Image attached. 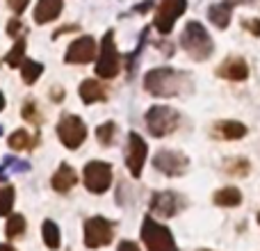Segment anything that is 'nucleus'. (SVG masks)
<instances>
[{
	"label": "nucleus",
	"mask_w": 260,
	"mask_h": 251,
	"mask_svg": "<svg viewBox=\"0 0 260 251\" xmlns=\"http://www.w3.org/2000/svg\"><path fill=\"white\" fill-rule=\"evenodd\" d=\"M180 46L189 53V57L197 59V62H203L212 55L215 50V44H212L210 35L206 32V27L197 21H189L183 30V37H180Z\"/></svg>",
	"instance_id": "nucleus-2"
},
{
	"label": "nucleus",
	"mask_w": 260,
	"mask_h": 251,
	"mask_svg": "<svg viewBox=\"0 0 260 251\" xmlns=\"http://www.w3.org/2000/svg\"><path fill=\"white\" fill-rule=\"evenodd\" d=\"M151 5H153V0H146V3H142V5H135V12L144 14V12H148V9H151Z\"/></svg>",
	"instance_id": "nucleus-35"
},
{
	"label": "nucleus",
	"mask_w": 260,
	"mask_h": 251,
	"mask_svg": "<svg viewBox=\"0 0 260 251\" xmlns=\"http://www.w3.org/2000/svg\"><path fill=\"white\" fill-rule=\"evenodd\" d=\"M235 3H238V0H226V3L212 5V7L208 9V16H210V21L215 23L219 30L229 27V23H231V7H233Z\"/></svg>",
	"instance_id": "nucleus-18"
},
{
	"label": "nucleus",
	"mask_w": 260,
	"mask_h": 251,
	"mask_svg": "<svg viewBox=\"0 0 260 251\" xmlns=\"http://www.w3.org/2000/svg\"><path fill=\"white\" fill-rule=\"evenodd\" d=\"M153 165L165 176H183L189 167V160H187V155L180 151H160L155 155Z\"/></svg>",
	"instance_id": "nucleus-11"
},
{
	"label": "nucleus",
	"mask_w": 260,
	"mask_h": 251,
	"mask_svg": "<svg viewBox=\"0 0 260 251\" xmlns=\"http://www.w3.org/2000/svg\"><path fill=\"white\" fill-rule=\"evenodd\" d=\"M185 201L176 192H155L151 199V215L153 217H174L178 210H183Z\"/></svg>",
	"instance_id": "nucleus-12"
},
{
	"label": "nucleus",
	"mask_w": 260,
	"mask_h": 251,
	"mask_svg": "<svg viewBox=\"0 0 260 251\" xmlns=\"http://www.w3.org/2000/svg\"><path fill=\"white\" fill-rule=\"evenodd\" d=\"M62 7H64L62 0H39L35 7V21L39 25L55 21L59 16V12H62Z\"/></svg>",
	"instance_id": "nucleus-15"
},
{
	"label": "nucleus",
	"mask_w": 260,
	"mask_h": 251,
	"mask_svg": "<svg viewBox=\"0 0 260 251\" xmlns=\"http://www.w3.org/2000/svg\"><path fill=\"white\" fill-rule=\"evenodd\" d=\"M80 99H82V103L91 105V103H99V101L108 99V91H105V87L99 80H85L80 85Z\"/></svg>",
	"instance_id": "nucleus-17"
},
{
	"label": "nucleus",
	"mask_w": 260,
	"mask_h": 251,
	"mask_svg": "<svg viewBox=\"0 0 260 251\" xmlns=\"http://www.w3.org/2000/svg\"><path fill=\"white\" fill-rule=\"evenodd\" d=\"M14 197H16V192H14L12 185H5L0 190V217H9L14 208Z\"/></svg>",
	"instance_id": "nucleus-26"
},
{
	"label": "nucleus",
	"mask_w": 260,
	"mask_h": 251,
	"mask_svg": "<svg viewBox=\"0 0 260 251\" xmlns=\"http://www.w3.org/2000/svg\"><path fill=\"white\" fill-rule=\"evenodd\" d=\"M217 76L219 78H226V80H233V82H240V80H247L249 76V67L242 57H229L219 64L217 69Z\"/></svg>",
	"instance_id": "nucleus-14"
},
{
	"label": "nucleus",
	"mask_w": 260,
	"mask_h": 251,
	"mask_svg": "<svg viewBox=\"0 0 260 251\" xmlns=\"http://www.w3.org/2000/svg\"><path fill=\"white\" fill-rule=\"evenodd\" d=\"M25 229H27L25 217H23V215H12V217L7 219L5 233H7V238H9V240H14V238H21V235L25 233Z\"/></svg>",
	"instance_id": "nucleus-24"
},
{
	"label": "nucleus",
	"mask_w": 260,
	"mask_h": 251,
	"mask_svg": "<svg viewBox=\"0 0 260 251\" xmlns=\"http://www.w3.org/2000/svg\"><path fill=\"white\" fill-rule=\"evenodd\" d=\"M178 112L169 105H153L146 112V125L153 137H167L169 133H174L178 128Z\"/></svg>",
	"instance_id": "nucleus-5"
},
{
	"label": "nucleus",
	"mask_w": 260,
	"mask_h": 251,
	"mask_svg": "<svg viewBox=\"0 0 260 251\" xmlns=\"http://www.w3.org/2000/svg\"><path fill=\"white\" fill-rule=\"evenodd\" d=\"M212 201L217 203V206H224V208H235L242 203V192H240L238 187H221L215 192V197H212Z\"/></svg>",
	"instance_id": "nucleus-20"
},
{
	"label": "nucleus",
	"mask_w": 260,
	"mask_h": 251,
	"mask_svg": "<svg viewBox=\"0 0 260 251\" xmlns=\"http://www.w3.org/2000/svg\"><path fill=\"white\" fill-rule=\"evenodd\" d=\"M3 108H5V96H3V91H0V112H3Z\"/></svg>",
	"instance_id": "nucleus-37"
},
{
	"label": "nucleus",
	"mask_w": 260,
	"mask_h": 251,
	"mask_svg": "<svg viewBox=\"0 0 260 251\" xmlns=\"http://www.w3.org/2000/svg\"><path fill=\"white\" fill-rule=\"evenodd\" d=\"M18 32H21V21H18V18H12V21L7 23V35L14 37V35H18Z\"/></svg>",
	"instance_id": "nucleus-32"
},
{
	"label": "nucleus",
	"mask_w": 260,
	"mask_h": 251,
	"mask_svg": "<svg viewBox=\"0 0 260 251\" xmlns=\"http://www.w3.org/2000/svg\"><path fill=\"white\" fill-rule=\"evenodd\" d=\"M41 233H44V244L48 249H59L62 240H59V229L53 219H46L44 226H41Z\"/></svg>",
	"instance_id": "nucleus-21"
},
{
	"label": "nucleus",
	"mask_w": 260,
	"mask_h": 251,
	"mask_svg": "<svg viewBox=\"0 0 260 251\" xmlns=\"http://www.w3.org/2000/svg\"><path fill=\"white\" fill-rule=\"evenodd\" d=\"M114 238V226L105 217H89L85 222V244L89 249L108 247Z\"/></svg>",
	"instance_id": "nucleus-8"
},
{
	"label": "nucleus",
	"mask_w": 260,
	"mask_h": 251,
	"mask_svg": "<svg viewBox=\"0 0 260 251\" xmlns=\"http://www.w3.org/2000/svg\"><path fill=\"white\" fill-rule=\"evenodd\" d=\"M212 133L221 139H240L247 135V125L240 121H217Z\"/></svg>",
	"instance_id": "nucleus-19"
},
{
	"label": "nucleus",
	"mask_w": 260,
	"mask_h": 251,
	"mask_svg": "<svg viewBox=\"0 0 260 251\" xmlns=\"http://www.w3.org/2000/svg\"><path fill=\"white\" fill-rule=\"evenodd\" d=\"M96 41L91 37H80L69 46L67 55H64V62L67 64H87L96 57Z\"/></svg>",
	"instance_id": "nucleus-13"
},
{
	"label": "nucleus",
	"mask_w": 260,
	"mask_h": 251,
	"mask_svg": "<svg viewBox=\"0 0 260 251\" xmlns=\"http://www.w3.org/2000/svg\"><path fill=\"white\" fill-rule=\"evenodd\" d=\"M226 171L233 176H247L249 174V162L247 160H229L226 162Z\"/></svg>",
	"instance_id": "nucleus-29"
},
{
	"label": "nucleus",
	"mask_w": 260,
	"mask_h": 251,
	"mask_svg": "<svg viewBox=\"0 0 260 251\" xmlns=\"http://www.w3.org/2000/svg\"><path fill=\"white\" fill-rule=\"evenodd\" d=\"M23 119H25L27 123H32V125H39L41 123V114H39V108H37L35 101L27 99L25 103H23Z\"/></svg>",
	"instance_id": "nucleus-27"
},
{
	"label": "nucleus",
	"mask_w": 260,
	"mask_h": 251,
	"mask_svg": "<svg viewBox=\"0 0 260 251\" xmlns=\"http://www.w3.org/2000/svg\"><path fill=\"white\" fill-rule=\"evenodd\" d=\"M25 46H27L25 44V37H18L16 44H14V48L9 50L7 57H5V62H7L9 67H18V64H23V62H25V59H23V57H25Z\"/></svg>",
	"instance_id": "nucleus-25"
},
{
	"label": "nucleus",
	"mask_w": 260,
	"mask_h": 251,
	"mask_svg": "<svg viewBox=\"0 0 260 251\" xmlns=\"http://www.w3.org/2000/svg\"><path fill=\"white\" fill-rule=\"evenodd\" d=\"M201 251H208V249H201Z\"/></svg>",
	"instance_id": "nucleus-40"
},
{
	"label": "nucleus",
	"mask_w": 260,
	"mask_h": 251,
	"mask_svg": "<svg viewBox=\"0 0 260 251\" xmlns=\"http://www.w3.org/2000/svg\"><path fill=\"white\" fill-rule=\"evenodd\" d=\"M27 3H30V0H7V5L14 9V14H23V12H25Z\"/></svg>",
	"instance_id": "nucleus-31"
},
{
	"label": "nucleus",
	"mask_w": 260,
	"mask_h": 251,
	"mask_svg": "<svg viewBox=\"0 0 260 251\" xmlns=\"http://www.w3.org/2000/svg\"><path fill=\"white\" fill-rule=\"evenodd\" d=\"M0 251H16V249L9 247V244H0Z\"/></svg>",
	"instance_id": "nucleus-36"
},
{
	"label": "nucleus",
	"mask_w": 260,
	"mask_h": 251,
	"mask_svg": "<svg viewBox=\"0 0 260 251\" xmlns=\"http://www.w3.org/2000/svg\"><path fill=\"white\" fill-rule=\"evenodd\" d=\"M57 137L62 139V144L67 148L76 151L87 139V125L80 117H76V114H64L57 123Z\"/></svg>",
	"instance_id": "nucleus-6"
},
{
	"label": "nucleus",
	"mask_w": 260,
	"mask_h": 251,
	"mask_svg": "<svg viewBox=\"0 0 260 251\" xmlns=\"http://www.w3.org/2000/svg\"><path fill=\"white\" fill-rule=\"evenodd\" d=\"M0 133H3V128H0Z\"/></svg>",
	"instance_id": "nucleus-41"
},
{
	"label": "nucleus",
	"mask_w": 260,
	"mask_h": 251,
	"mask_svg": "<svg viewBox=\"0 0 260 251\" xmlns=\"http://www.w3.org/2000/svg\"><path fill=\"white\" fill-rule=\"evenodd\" d=\"M142 240L146 244L148 251H178L174 242V235L167 226L157 224L155 219L151 217H144L142 222Z\"/></svg>",
	"instance_id": "nucleus-3"
},
{
	"label": "nucleus",
	"mask_w": 260,
	"mask_h": 251,
	"mask_svg": "<svg viewBox=\"0 0 260 251\" xmlns=\"http://www.w3.org/2000/svg\"><path fill=\"white\" fill-rule=\"evenodd\" d=\"M117 251H139V247H137L135 242H130V240H123V242L119 244Z\"/></svg>",
	"instance_id": "nucleus-34"
},
{
	"label": "nucleus",
	"mask_w": 260,
	"mask_h": 251,
	"mask_svg": "<svg viewBox=\"0 0 260 251\" xmlns=\"http://www.w3.org/2000/svg\"><path fill=\"white\" fill-rule=\"evenodd\" d=\"M244 27H247V30H251V35L260 37V21H258V18H256V21H247V23H244Z\"/></svg>",
	"instance_id": "nucleus-33"
},
{
	"label": "nucleus",
	"mask_w": 260,
	"mask_h": 251,
	"mask_svg": "<svg viewBox=\"0 0 260 251\" xmlns=\"http://www.w3.org/2000/svg\"><path fill=\"white\" fill-rule=\"evenodd\" d=\"M5 165L14 171H27L30 169V165H25V162H21V160H14V158H5Z\"/></svg>",
	"instance_id": "nucleus-30"
},
{
	"label": "nucleus",
	"mask_w": 260,
	"mask_h": 251,
	"mask_svg": "<svg viewBox=\"0 0 260 251\" xmlns=\"http://www.w3.org/2000/svg\"><path fill=\"white\" fill-rule=\"evenodd\" d=\"M258 224H260V212H258Z\"/></svg>",
	"instance_id": "nucleus-39"
},
{
	"label": "nucleus",
	"mask_w": 260,
	"mask_h": 251,
	"mask_svg": "<svg viewBox=\"0 0 260 251\" xmlns=\"http://www.w3.org/2000/svg\"><path fill=\"white\" fill-rule=\"evenodd\" d=\"M114 133H117V125L114 121H108L103 125H99V130H96V137H99V142L103 144V146H110L114 139Z\"/></svg>",
	"instance_id": "nucleus-28"
},
{
	"label": "nucleus",
	"mask_w": 260,
	"mask_h": 251,
	"mask_svg": "<svg viewBox=\"0 0 260 251\" xmlns=\"http://www.w3.org/2000/svg\"><path fill=\"white\" fill-rule=\"evenodd\" d=\"M41 71H44V67H41L39 62H32V59H25V62L21 64V76H23L25 85H35L41 78Z\"/></svg>",
	"instance_id": "nucleus-22"
},
{
	"label": "nucleus",
	"mask_w": 260,
	"mask_h": 251,
	"mask_svg": "<svg viewBox=\"0 0 260 251\" xmlns=\"http://www.w3.org/2000/svg\"><path fill=\"white\" fill-rule=\"evenodd\" d=\"M189 87H192L189 76L178 69H153L144 76V89L153 96H178Z\"/></svg>",
	"instance_id": "nucleus-1"
},
{
	"label": "nucleus",
	"mask_w": 260,
	"mask_h": 251,
	"mask_svg": "<svg viewBox=\"0 0 260 251\" xmlns=\"http://www.w3.org/2000/svg\"><path fill=\"white\" fill-rule=\"evenodd\" d=\"M76 171L71 169L69 165H62L57 171L53 174V178H50V185H53V190L55 192H69V190L76 185Z\"/></svg>",
	"instance_id": "nucleus-16"
},
{
	"label": "nucleus",
	"mask_w": 260,
	"mask_h": 251,
	"mask_svg": "<svg viewBox=\"0 0 260 251\" xmlns=\"http://www.w3.org/2000/svg\"><path fill=\"white\" fill-rule=\"evenodd\" d=\"M119 71H121V55L117 53V46H114V32L108 30L103 35V41H101V53H99V62H96V73H99V78L112 80V78H117Z\"/></svg>",
	"instance_id": "nucleus-4"
},
{
	"label": "nucleus",
	"mask_w": 260,
	"mask_h": 251,
	"mask_svg": "<svg viewBox=\"0 0 260 251\" xmlns=\"http://www.w3.org/2000/svg\"><path fill=\"white\" fill-rule=\"evenodd\" d=\"M146 153H148V146L146 142L142 139L139 133H130L128 135V151H126V165L130 169V174L135 178L142 176V169H144V162H146Z\"/></svg>",
	"instance_id": "nucleus-10"
},
{
	"label": "nucleus",
	"mask_w": 260,
	"mask_h": 251,
	"mask_svg": "<svg viewBox=\"0 0 260 251\" xmlns=\"http://www.w3.org/2000/svg\"><path fill=\"white\" fill-rule=\"evenodd\" d=\"M185 7H187V0H162L157 5L155 18H153V25L160 35H169L174 30V23L178 16H183Z\"/></svg>",
	"instance_id": "nucleus-9"
},
{
	"label": "nucleus",
	"mask_w": 260,
	"mask_h": 251,
	"mask_svg": "<svg viewBox=\"0 0 260 251\" xmlns=\"http://www.w3.org/2000/svg\"><path fill=\"white\" fill-rule=\"evenodd\" d=\"M82 176H85V187L91 194H103L112 185V167L108 162H101V160L87 162Z\"/></svg>",
	"instance_id": "nucleus-7"
},
{
	"label": "nucleus",
	"mask_w": 260,
	"mask_h": 251,
	"mask_svg": "<svg viewBox=\"0 0 260 251\" xmlns=\"http://www.w3.org/2000/svg\"><path fill=\"white\" fill-rule=\"evenodd\" d=\"M0 180H5V176H3V171H0Z\"/></svg>",
	"instance_id": "nucleus-38"
},
{
	"label": "nucleus",
	"mask_w": 260,
	"mask_h": 251,
	"mask_svg": "<svg viewBox=\"0 0 260 251\" xmlns=\"http://www.w3.org/2000/svg\"><path fill=\"white\" fill-rule=\"evenodd\" d=\"M9 146H12L14 151H25V148L35 146V137H30L27 130H16V133L9 135Z\"/></svg>",
	"instance_id": "nucleus-23"
}]
</instances>
